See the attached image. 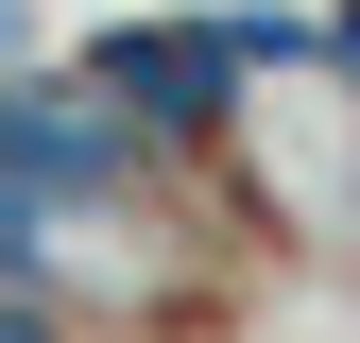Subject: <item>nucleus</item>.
<instances>
[{
  "instance_id": "f257e3e1",
  "label": "nucleus",
  "mask_w": 360,
  "mask_h": 343,
  "mask_svg": "<svg viewBox=\"0 0 360 343\" xmlns=\"http://www.w3.org/2000/svg\"><path fill=\"white\" fill-rule=\"evenodd\" d=\"M86 86L120 103V138H138V155H172V138H223V120L257 103V69H240V34H223V18H155V34L120 18L103 52H86Z\"/></svg>"
}]
</instances>
